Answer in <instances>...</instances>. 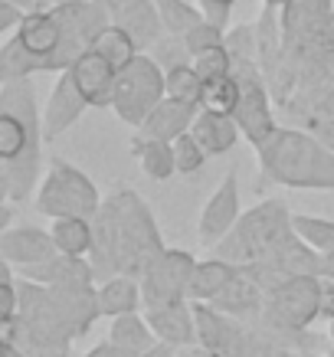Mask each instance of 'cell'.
Wrapping results in <instances>:
<instances>
[{
    "mask_svg": "<svg viewBox=\"0 0 334 357\" xmlns=\"http://www.w3.org/2000/svg\"><path fill=\"white\" fill-rule=\"evenodd\" d=\"M92 223H96V243L89 259L102 279H112L119 272L141 279L167 249L148 204L131 187H119L115 194H108Z\"/></svg>",
    "mask_w": 334,
    "mask_h": 357,
    "instance_id": "obj_1",
    "label": "cell"
},
{
    "mask_svg": "<svg viewBox=\"0 0 334 357\" xmlns=\"http://www.w3.org/2000/svg\"><path fill=\"white\" fill-rule=\"evenodd\" d=\"M43 135V115L36 112V92L33 76L7 79L0 89V194L10 204H20L33 190L40 177V144Z\"/></svg>",
    "mask_w": 334,
    "mask_h": 357,
    "instance_id": "obj_2",
    "label": "cell"
},
{
    "mask_svg": "<svg viewBox=\"0 0 334 357\" xmlns=\"http://www.w3.org/2000/svg\"><path fill=\"white\" fill-rule=\"evenodd\" d=\"M259 158V177L266 184L298 190H334V151L308 128H275Z\"/></svg>",
    "mask_w": 334,
    "mask_h": 357,
    "instance_id": "obj_3",
    "label": "cell"
},
{
    "mask_svg": "<svg viewBox=\"0 0 334 357\" xmlns=\"http://www.w3.org/2000/svg\"><path fill=\"white\" fill-rule=\"evenodd\" d=\"M291 236H295V227H291V213L285 210V204L266 200V204L252 206L246 217H239L236 227L216 243V256L233 266H249L285 246Z\"/></svg>",
    "mask_w": 334,
    "mask_h": 357,
    "instance_id": "obj_4",
    "label": "cell"
},
{
    "mask_svg": "<svg viewBox=\"0 0 334 357\" xmlns=\"http://www.w3.org/2000/svg\"><path fill=\"white\" fill-rule=\"evenodd\" d=\"M102 204L105 200L98 194V187L79 167H73L63 158L50 161V171H46L43 184L36 190V210L40 213H46V217H53V220H59V217L96 220Z\"/></svg>",
    "mask_w": 334,
    "mask_h": 357,
    "instance_id": "obj_5",
    "label": "cell"
},
{
    "mask_svg": "<svg viewBox=\"0 0 334 357\" xmlns=\"http://www.w3.org/2000/svg\"><path fill=\"white\" fill-rule=\"evenodd\" d=\"M314 318H321V275L318 272H302L275 285L266 295V305L259 314V321L285 335L308 331Z\"/></svg>",
    "mask_w": 334,
    "mask_h": 357,
    "instance_id": "obj_6",
    "label": "cell"
},
{
    "mask_svg": "<svg viewBox=\"0 0 334 357\" xmlns=\"http://www.w3.org/2000/svg\"><path fill=\"white\" fill-rule=\"evenodd\" d=\"M167 98V73L151 53H138V59L119 73L112 112L125 125L141 128V121L154 112V105Z\"/></svg>",
    "mask_w": 334,
    "mask_h": 357,
    "instance_id": "obj_7",
    "label": "cell"
},
{
    "mask_svg": "<svg viewBox=\"0 0 334 357\" xmlns=\"http://www.w3.org/2000/svg\"><path fill=\"white\" fill-rule=\"evenodd\" d=\"M233 76L239 82V105L236 121L243 128V138L252 148H262L275 135V115H272V89L269 79L262 73L259 59H233Z\"/></svg>",
    "mask_w": 334,
    "mask_h": 357,
    "instance_id": "obj_8",
    "label": "cell"
},
{
    "mask_svg": "<svg viewBox=\"0 0 334 357\" xmlns=\"http://www.w3.org/2000/svg\"><path fill=\"white\" fill-rule=\"evenodd\" d=\"M197 259L183 249H164L151 262V269L141 275V292H144V308H164L181 298H190V279H194Z\"/></svg>",
    "mask_w": 334,
    "mask_h": 357,
    "instance_id": "obj_9",
    "label": "cell"
},
{
    "mask_svg": "<svg viewBox=\"0 0 334 357\" xmlns=\"http://www.w3.org/2000/svg\"><path fill=\"white\" fill-rule=\"evenodd\" d=\"M236 223H239V181H236V171H229L220 181V187L210 194V200H206L204 213H200L197 236H200L204 246H216Z\"/></svg>",
    "mask_w": 334,
    "mask_h": 357,
    "instance_id": "obj_10",
    "label": "cell"
},
{
    "mask_svg": "<svg viewBox=\"0 0 334 357\" xmlns=\"http://www.w3.org/2000/svg\"><path fill=\"white\" fill-rule=\"evenodd\" d=\"M86 109H92V105H89V98L82 96V89L76 86L73 73H69V69L59 73L53 92H50V102H46V112H43V135H46V141L59 138L63 131L73 128V125L86 115Z\"/></svg>",
    "mask_w": 334,
    "mask_h": 357,
    "instance_id": "obj_11",
    "label": "cell"
},
{
    "mask_svg": "<svg viewBox=\"0 0 334 357\" xmlns=\"http://www.w3.org/2000/svg\"><path fill=\"white\" fill-rule=\"evenodd\" d=\"M69 73L76 79V86L82 89V96L89 98L92 109H112L115 102V86H119V69L108 63L105 56H98L96 50H89L69 66Z\"/></svg>",
    "mask_w": 334,
    "mask_h": 357,
    "instance_id": "obj_12",
    "label": "cell"
},
{
    "mask_svg": "<svg viewBox=\"0 0 334 357\" xmlns=\"http://www.w3.org/2000/svg\"><path fill=\"white\" fill-rule=\"evenodd\" d=\"M0 252H3V262H10L13 269H23V266H40V262L53 259L56 252V239L53 233L36 227H3L0 233Z\"/></svg>",
    "mask_w": 334,
    "mask_h": 357,
    "instance_id": "obj_13",
    "label": "cell"
},
{
    "mask_svg": "<svg viewBox=\"0 0 334 357\" xmlns=\"http://www.w3.org/2000/svg\"><path fill=\"white\" fill-rule=\"evenodd\" d=\"M17 275L40 282V285H96L98 279L89 256H69V252H56L53 259L40 262V266H23Z\"/></svg>",
    "mask_w": 334,
    "mask_h": 357,
    "instance_id": "obj_14",
    "label": "cell"
},
{
    "mask_svg": "<svg viewBox=\"0 0 334 357\" xmlns=\"http://www.w3.org/2000/svg\"><path fill=\"white\" fill-rule=\"evenodd\" d=\"M144 318H148V325L154 328L158 341H167V344H174V347L200 344L194 305L187 302V298H181V302H174V305H164V308H144Z\"/></svg>",
    "mask_w": 334,
    "mask_h": 357,
    "instance_id": "obj_15",
    "label": "cell"
},
{
    "mask_svg": "<svg viewBox=\"0 0 334 357\" xmlns=\"http://www.w3.org/2000/svg\"><path fill=\"white\" fill-rule=\"evenodd\" d=\"M197 115H200V105L167 96V98H161V102L154 105V112L141 121V128H135V131H138V135H144V138L174 141V138H181L183 131L194 128Z\"/></svg>",
    "mask_w": 334,
    "mask_h": 357,
    "instance_id": "obj_16",
    "label": "cell"
},
{
    "mask_svg": "<svg viewBox=\"0 0 334 357\" xmlns=\"http://www.w3.org/2000/svg\"><path fill=\"white\" fill-rule=\"evenodd\" d=\"M3 341L17 344L26 357H76L73 354V341L50 335V331H43V328L26 325L23 318H17V321H10V325H3Z\"/></svg>",
    "mask_w": 334,
    "mask_h": 357,
    "instance_id": "obj_17",
    "label": "cell"
},
{
    "mask_svg": "<svg viewBox=\"0 0 334 357\" xmlns=\"http://www.w3.org/2000/svg\"><path fill=\"white\" fill-rule=\"evenodd\" d=\"M194 138L206 148L210 158H220L236 148V141L243 138V128H239L236 115H216V112H204L194 119Z\"/></svg>",
    "mask_w": 334,
    "mask_h": 357,
    "instance_id": "obj_18",
    "label": "cell"
},
{
    "mask_svg": "<svg viewBox=\"0 0 334 357\" xmlns=\"http://www.w3.org/2000/svg\"><path fill=\"white\" fill-rule=\"evenodd\" d=\"M98 308L108 318H119V314L131 312H144V292H141V279L119 272L98 285Z\"/></svg>",
    "mask_w": 334,
    "mask_h": 357,
    "instance_id": "obj_19",
    "label": "cell"
},
{
    "mask_svg": "<svg viewBox=\"0 0 334 357\" xmlns=\"http://www.w3.org/2000/svg\"><path fill=\"white\" fill-rule=\"evenodd\" d=\"M108 341L119 347L121 357H141V354H148V351L158 344V335H154V328L148 325L144 312H131V314H119V318H112Z\"/></svg>",
    "mask_w": 334,
    "mask_h": 357,
    "instance_id": "obj_20",
    "label": "cell"
},
{
    "mask_svg": "<svg viewBox=\"0 0 334 357\" xmlns=\"http://www.w3.org/2000/svg\"><path fill=\"white\" fill-rule=\"evenodd\" d=\"M236 272H239V266L220 259V256L197 262L194 279H190V292H187L190 302H216V298L223 295V289L236 279Z\"/></svg>",
    "mask_w": 334,
    "mask_h": 357,
    "instance_id": "obj_21",
    "label": "cell"
},
{
    "mask_svg": "<svg viewBox=\"0 0 334 357\" xmlns=\"http://www.w3.org/2000/svg\"><path fill=\"white\" fill-rule=\"evenodd\" d=\"M131 158L138 161V167L151 181H167L177 174V161H174V141H161V138H144L135 135L131 141Z\"/></svg>",
    "mask_w": 334,
    "mask_h": 357,
    "instance_id": "obj_22",
    "label": "cell"
},
{
    "mask_svg": "<svg viewBox=\"0 0 334 357\" xmlns=\"http://www.w3.org/2000/svg\"><path fill=\"white\" fill-rule=\"evenodd\" d=\"M53 239L59 252H69V256H89L92 252V243H96V223L86 217H59L53 220Z\"/></svg>",
    "mask_w": 334,
    "mask_h": 357,
    "instance_id": "obj_23",
    "label": "cell"
},
{
    "mask_svg": "<svg viewBox=\"0 0 334 357\" xmlns=\"http://www.w3.org/2000/svg\"><path fill=\"white\" fill-rule=\"evenodd\" d=\"M92 50H96L98 56H105L108 63L115 66V69H128L135 59H138L141 46L135 43V36H131L128 30H121L119 23H108L105 30L96 36V43H92Z\"/></svg>",
    "mask_w": 334,
    "mask_h": 357,
    "instance_id": "obj_24",
    "label": "cell"
},
{
    "mask_svg": "<svg viewBox=\"0 0 334 357\" xmlns=\"http://www.w3.org/2000/svg\"><path fill=\"white\" fill-rule=\"evenodd\" d=\"M158 3V13H161L164 33H174V36H187V33L200 26L206 20L200 3H190V0H154Z\"/></svg>",
    "mask_w": 334,
    "mask_h": 357,
    "instance_id": "obj_25",
    "label": "cell"
},
{
    "mask_svg": "<svg viewBox=\"0 0 334 357\" xmlns=\"http://www.w3.org/2000/svg\"><path fill=\"white\" fill-rule=\"evenodd\" d=\"M239 105V82L236 76H220V79H206L204 92H200V109L216 112V115H236Z\"/></svg>",
    "mask_w": 334,
    "mask_h": 357,
    "instance_id": "obj_26",
    "label": "cell"
},
{
    "mask_svg": "<svg viewBox=\"0 0 334 357\" xmlns=\"http://www.w3.org/2000/svg\"><path fill=\"white\" fill-rule=\"evenodd\" d=\"M200 92H204V79H200L194 63H181L167 69V96L200 105Z\"/></svg>",
    "mask_w": 334,
    "mask_h": 357,
    "instance_id": "obj_27",
    "label": "cell"
},
{
    "mask_svg": "<svg viewBox=\"0 0 334 357\" xmlns=\"http://www.w3.org/2000/svg\"><path fill=\"white\" fill-rule=\"evenodd\" d=\"M291 227H295V233L312 249H318V252H334V220L298 213V217H291Z\"/></svg>",
    "mask_w": 334,
    "mask_h": 357,
    "instance_id": "obj_28",
    "label": "cell"
},
{
    "mask_svg": "<svg viewBox=\"0 0 334 357\" xmlns=\"http://www.w3.org/2000/svg\"><path fill=\"white\" fill-rule=\"evenodd\" d=\"M206 148L194 138V131H183L181 138H174V161H177V174H197L206 164Z\"/></svg>",
    "mask_w": 334,
    "mask_h": 357,
    "instance_id": "obj_29",
    "label": "cell"
},
{
    "mask_svg": "<svg viewBox=\"0 0 334 357\" xmlns=\"http://www.w3.org/2000/svg\"><path fill=\"white\" fill-rule=\"evenodd\" d=\"M194 66L197 73H200V79H220V76H229L233 73V53H229L227 43L213 46V50H204V53L194 56Z\"/></svg>",
    "mask_w": 334,
    "mask_h": 357,
    "instance_id": "obj_30",
    "label": "cell"
},
{
    "mask_svg": "<svg viewBox=\"0 0 334 357\" xmlns=\"http://www.w3.org/2000/svg\"><path fill=\"white\" fill-rule=\"evenodd\" d=\"M148 53L158 59V63L164 66V73L171 69V66H181V63H194V53L187 50V43H183V36H174V33H164L161 40L148 50Z\"/></svg>",
    "mask_w": 334,
    "mask_h": 357,
    "instance_id": "obj_31",
    "label": "cell"
},
{
    "mask_svg": "<svg viewBox=\"0 0 334 357\" xmlns=\"http://www.w3.org/2000/svg\"><path fill=\"white\" fill-rule=\"evenodd\" d=\"M183 43H187V50L197 56V53H204V50H213V46L227 43V30H220L216 23L204 20L200 26H194V30L183 36Z\"/></svg>",
    "mask_w": 334,
    "mask_h": 357,
    "instance_id": "obj_32",
    "label": "cell"
},
{
    "mask_svg": "<svg viewBox=\"0 0 334 357\" xmlns=\"http://www.w3.org/2000/svg\"><path fill=\"white\" fill-rule=\"evenodd\" d=\"M200 3V10L210 23H216L220 30H229V13L236 7V0H197Z\"/></svg>",
    "mask_w": 334,
    "mask_h": 357,
    "instance_id": "obj_33",
    "label": "cell"
},
{
    "mask_svg": "<svg viewBox=\"0 0 334 357\" xmlns=\"http://www.w3.org/2000/svg\"><path fill=\"white\" fill-rule=\"evenodd\" d=\"M26 13L30 10H23V7H17L10 0H0V33L13 36V33L20 30V23L26 20Z\"/></svg>",
    "mask_w": 334,
    "mask_h": 357,
    "instance_id": "obj_34",
    "label": "cell"
},
{
    "mask_svg": "<svg viewBox=\"0 0 334 357\" xmlns=\"http://www.w3.org/2000/svg\"><path fill=\"white\" fill-rule=\"evenodd\" d=\"M305 128L312 131L314 138H321L324 144H328V148L334 151V115H328V119H312L308 125H305Z\"/></svg>",
    "mask_w": 334,
    "mask_h": 357,
    "instance_id": "obj_35",
    "label": "cell"
},
{
    "mask_svg": "<svg viewBox=\"0 0 334 357\" xmlns=\"http://www.w3.org/2000/svg\"><path fill=\"white\" fill-rule=\"evenodd\" d=\"M321 318L334 321V279L321 275Z\"/></svg>",
    "mask_w": 334,
    "mask_h": 357,
    "instance_id": "obj_36",
    "label": "cell"
},
{
    "mask_svg": "<svg viewBox=\"0 0 334 357\" xmlns=\"http://www.w3.org/2000/svg\"><path fill=\"white\" fill-rule=\"evenodd\" d=\"M141 357H177V347L167 344V341H158L148 354H141Z\"/></svg>",
    "mask_w": 334,
    "mask_h": 357,
    "instance_id": "obj_37",
    "label": "cell"
},
{
    "mask_svg": "<svg viewBox=\"0 0 334 357\" xmlns=\"http://www.w3.org/2000/svg\"><path fill=\"white\" fill-rule=\"evenodd\" d=\"M86 357H121V354H119V347L112 344V341H102V344L92 347Z\"/></svg>",
    "mask_w": 334,
    "mask_h": 357,
    "instance_id": "obj_38",
    "label": "cell"
},
{
    "mask_svg": "<svg viewBox=\"0 0 334 357\" xmlns=\"http://www.w3.org/2000/svg\"><path fill=\"white\" fill-rule=\"evenodd\" d=\"M321 275L334 279V252H321Z\"/></svg>",
    "mask_w": 334,
    "mask_h": 357,
    "instance_id": "obj_39",
    "label": "cell"
},
{
    "mask_svg": "<svg viewBox=\"0 0 334 357\" xmlns=\"http://www.w3.org/2000/svg\"><path fill=\"white\" fill-rule=\"evenodd\" d=\"M10 3H17L23 10H40V7H43V0H10Z\"/></svg>",
    "mask_w": 334,
    "mask_h": 357,
    "instance_id": "obj_40",
    "label": "cell"
},
{
    "mask_svg": "<svg viewBox=\"0 0 334 357\" xmlns=\"http://www.w3.org/2000/svg\"><path fill=\"white\" fill-rule=\"evenodd\" d=\"M56 3H82V0H43V7H56Z\"/></svg>",
    "mask_w": 334,
    "mask_h": 357,
    "instance_id": "obj_41",
    "label": "cell"
},
{
    "mask_svg": "<svg viewBox=\"0 0 334 357\" xmlns=\"http://www.w3.org/2000/svg\"><path fill=\"white\" fill-rule=\"evenodd\" d=\"M328 341H331V351H334V321L328 325ZM331 357H334V354H331Z\"/></svg>",
    "mask_w": 334,
    "mask_h": 357,
    "instance_id": "obj_42",
    "label": "cell"
},
{
    "mask_svg": "<svg viewBox=\"0 0 334 357\" xmlns=\"http://www.w3.org/2000/svg\"><path fill=\"white\" fill-rule=\"evenodd\" d=\"M262 3H266V7H282L285 0H262Z\"/></svg>",
    "mask_w": 334,
    "mask_h": 357,
    "instance_id": "obj_43",
    "label": "cell"
}]
</instances>
